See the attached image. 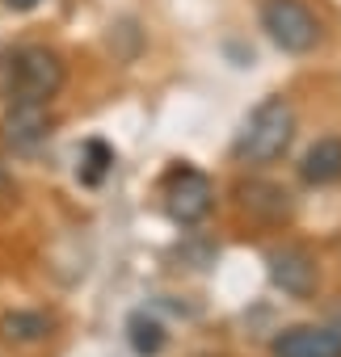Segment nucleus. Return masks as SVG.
I'll use <instances>...</instances> for the list:
<instances>
[{
    "label": "nucleus",
    "instance_id": "9",
    "mask_svg": "<svg viewBox=\"0 0 341 357\" xmlns=\"http://www.w3.org/2000/svg\"><path fill=\"white\" fill-rule=\"evenodd\" d=\"M5 336L9 340H22V344H30V340H43L47 332H51V319L43 315V311H13V315H5Z\"/></svg>",
    "mask_w": 341,
    "mask_h": 357
},
{
    "label": "nucleus",
    "instance_id": "1",
    "mask_svg": "<svg viewBox=\"0 0 341 357\" xmlns=\"http://www.w3.org/2000/svg\"><path fill=\"white\" fill-rule=\"evenodd\" d=\"M68 68L64 55L51 47H22L5 63V84L0 93L9 97V105H51V97L64 89Z\"/></svg>",
    "mask_w": 341,
    "mask_h": 357
},
{
    "label": "nucleus",
    "instance_id": "2",
    "mask_svg": "<svg viewBox=\"0 0 341 357\" xmlns=\"http://www.w3.org/2000/svg\"><path fill=\"white\" fill-rule=\"evenodd\" d=\"M295 139V109L286 97H266L236 135V155L245 164H274L286 155Z\"/></svg>",
    "mask_w": 341,
    "mask_h": 357
},
{
    "label": "nucleus",
    "instance_id": "4",
    "mask_svg": "<svg viewBox=\"0 0 341 357\" xmlns=\"http://www.w3.org/2000/svg\"><path fill=\"white\" fill-rule=\"evenodd\" d=\"M211 202H215V185H211V176L182 164L168 172V181H164V211L173 223L182 227H194L211 215Z\"/></svg>",
    "mask_w": 341,
    "mask_h": 357
},
{
    "label": "nucleus",
    "instance_id": "13",
    "mask_svg": "<svg viewBox=\"0 0 341 357\" xmlns=\"http://www.w3.org/2000/svg\"><path fill=\"white\" fill-rule=\"evenodd\" d=\"M5 185H9V172H5V168H0V190H5Z\"/></svg>",
    "mask_w": 341,
    "mask_h": 357
},
{
    "label": "nucleus",
    "instance_id": "8",
    "mask_svg": "<svg viewBox=\"0 0 341 357\" xmlns=\"http://www.w3.org/2000/svg\"><path fill=\"white\" fill-rule=\"evenodd\" d=\"M299 176H303L307 185H333L337 176H341V139L337 135L316 139L303 151V160H299Z\"/></svg>",
    "mask_w": 341,
    "mask_h": 357
},
{
    "label": "nucleus",
    "instance_id": "3",
    "mask_svg": "<svg viewBox=\"0 0 341 357\" xmlns=\"http://www.w3.org/2000/svg\"><path fill=\"white\" fill-rule=\"evenodd\" d=\"M261 30L286 55H307L320 43V17L303 0H261Z\"/></svg>",
    "mask_w": 341,
    "mask_h": 357
},
{
    "label": "nucleus",
    "instance_id": "6",
    "mask_svg": "<svg viewBox=\"0 0 341 357\" xmlns=\"http://www.w3.org/2000/svg\"><path fill=\"white\" fill-rule=\"evenodd\" d=\"M274 357H341V328L328 324H295L270 344Z\"/></svg>",
    "mask_w": 341,
    "mask_h": 357
},
{
    "label": "nucleus",
    "instance_id": "10",
    "mask_svg": "<svg viewBox=\"0 0 341 357\" xmlns=\"http://www.w3.org/2000/svg\"><path fill=\"white\" fill-rule=\"evenodd\" d=\"M131 344H135L139 357H152V353L164 349V328L156 319H147V315H135L131 319Z\"/></svg>",
    "mask_w": 341,
    "mask_h": 357
},
{
    "label": "nucleus",
    "instance_id": "7",
    "mask_svg": "<svg viewBox=\"0 0 341 357\" xmlns=\"http://www.w3.org/2000/svg\"><path fill=\"white\" fill-rule=\"evenodd\" d=\"M51 135V114L47 105H9L5 114V143L9 147H38Z\"/></svg>",
    "mask_w": 341,
    "mask_h": 357
},
{
    "label": "nucleus",
    "instance_id": "12",
    "mask_svg": "<svg viewBox=\"0 0 341 357\" xmlns=\"http://www.w3.org/2000/svg\"><path fill=\"white\" fill-rule=\"evenodd\" d=\"M9 9H17V13H26V9H34V5H43V0H5Z\"/></svg>",
    "mask_w": 341,
    "mask_h": 357
},
{
    "label": "nucleus",
    "instance_id": "5",
    "mask_svg": "<svg viewBox=\"0 0 341 357\" xmlns=\"http://www.w3.org/2000/svg\"><path fill=\"white\" fill-rule=\"evenodd\" d=\"M270 278H274V286H278L282 294H291V298H312V294H316V282H320L312 252H307V248H295V244L270 252Z\"/></svg>",
    "mask_w": 341,
    "mask_h": 357
},
{
    "label": "nucleus",
    "instance_id": "11",
    "mask_svg": "<svg viewBox=\"0 0 341 357\" xmlns=\"http://www.w3.org/2000/svg\"><path fill=\"white\" fill-rule=\"evenodd\" d=\"M80 164H85V168H80V181H85V185H97L101 176L110 172V164H114V151H110L101 139H89V143H85V160H80Z\"/></svg>",
    "mask_w": 341,
    "mask_h": 357
}]
</instances>
